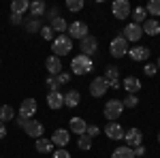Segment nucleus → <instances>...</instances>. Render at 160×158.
I'll list each match as a JSON object with an SVG mask.
<instances>
[{"instance_id": "obj_1", "label": "nucleus", "mask_w": 160, "mask_h": 158, "mask_svg": "<svg viewBox=\"0 0 160 158\" xmlns=\"http://www.w3.org/2000/svg\"><path fill=\"white\" fill-rule=\"evenodd\" d=\"M92 71H94V60L83 56V54L75 56L73 60H71V73L73 75H88V73H92Z\"/></svg>"}, {"instance_id": "obj_2", "label": "nucleus", "mask_w": 160, "mask_h": 158, "mask_svg": "<svg viewBox=\"0 0 160 158\" xmlns=\"http://www.w3.org/2000/svg\"><path fill=\"white\" fill-rule=\"evenodd\" d=\"M51 51H53V56H68L71 51H73V38L68 37V34H58V37L51 41Z\"/></svg>"}, {"instance_id": "obj_3", "label": "nucleus", "mask_w": 160, "mask_h": 158, "mask_svg": "<svg viewBox=\"0 0 160 158\" xmlns=\"http://www.w3.org/2000/svg\"><path fill=\"white\" fill-rule=\"evenodd\" d=\"M102 113H105V118H107L109 122L120 120V115L124 113L122 100H118V98H111V100H107V103H105V109H102Z\"/></svg>"}, {"instance_id": "obj_4", "label": "nucleus", "mask_w": 160, "mask_h": 158, "mask_svg": "<svg viewBox=\"0 0 160 158\" xmlns=\"http://www.w3.org/2000/svg\"><path fill=\"white\" fill-rule=\"evenodd\" d=\"M128 49H130L128 47V41L124 37H120V34L109 43V51H111L113 58H124V56H128Z\"/></svg>"}, {"instance_id": "obj_5", "label": "nucleus", "mask_w": 160, "mask_h": 158, "mask_svg": "<svg viewBox=\"0 0 160 158\" xmlns=\"http://www.w3.org/2000/svg\"><path fill=\"white\" fill-rule=\"evenodd\" d=\"M122 37L128 41V43H135V45H139V41L143 38V28L139 24H126L124 26V32H122Z\"/></svg>"}, {"instance_id": "obj_6", "label": "nucleus", "mask_w": 160, "mask_h": 158, "mask_svg": "<svg viewBox=\"0 0 160 158\" xmlns=\"http://www.w3.org/2000/svg\"><path fill=\"white\" fill-rule=\"evenodd\" d=\"M130 11H132V7H130L128 0H115V2L111 4V13H113V17H118L120 22L126 19V17H130Z\"/></svg>"}, {"instance_id": "obj_7", "label": "nucleus", "mask_w": 160, "mask_h": 158, "mask_svg": "<svg viewBox=\"0 0 160 158\" xmlns=\"http://www.w3.org/2000/svg\"><path fill=\"white\" fill-rule=\"evenodd\" d=\"M66 32H68V37H71V38L83 41V38L90 34V28H88L86 22H79V19H77V22H73V24L68 26V30H66Z\"/></svg>"}, {"instance_id": "obj_8", "label": "nucleus", "mask_w": 160, "mask_h": 158, "mask_svg": "<svg viewBox=\"0 0 160 158\" xmlns=\"http://www.w3.org/2000/svg\"><path fill=\"white\" fill-rule=\"evenodd\" d=\"M79 47H81V54H83V56L94 58V56H96V51H98V38L92 37V34H88L83 41H79Z\"/></svg>"}, {"instance_id": "obj_9", "label": "nucleus", "mask_w": 160, "mask_h": 158, "mask_svg": "<svg viewBox=\"0 0 160 158\" xmlns=\"http://www.w3.org/2000/svg\"><path fill=\"white\" fill-rule=\"evenodd\" d=\"M107 90H109V84H107V79H105L102 75L92 79V84H90V94L94 98H102L107 94Z\"/></svg>"}, {"instance_id": "obj_10", "label": "nucleus", "mask_w": 160, "mask_h": 158, "mask_svg": "<svg viewBox=\"0 0 160 158\" xmlns=\"http://www.w3.org/2000/svg\"><path fill=\"white\" fill-rule=\"evenodd\" d=\"M124 143H126V147H130V150H135V147L143 145V133L139 130V128H130V130H126L124 133Z\"/></svg>"}, {"instance_id": "obj_11", "label": "nucleus", "mask_w": 160, "mask_h": 158, "mask_svg": "<svg viewBox=\"0 0 160 158\" xmlns=\"http://www.w3.org/2000/svg\"><path fill=\"white\" fill-rule=\"evenodd\" d=\"M149 56H152V49L145 47V45H135V47L128 49V58L135 62H148Z\"/></svg>"}, {"instance_id": "obj_12", "label": "nucleus", "mask_w": 160, "mask_h": 158, "mask_svg": "<svg viewBox=\"0 0 160 158\" xmlns=\"http://www.w3.org/2000/svg\"><path fill=\"white\" fill-rule=\"evenodd\" d=\"M37 111H38V105H37L34 98H24V100H22V105H19V115H22V118L32 120Z\"/></svg>"}, {"instance_id": "obj_13", "label": "nucleus", "mask_w": 160, "mask_h": 158, "mask_svg": "<svg viewBox=\"0 0 160 158\" xmlns=\"http://www.w3.org/2000/svg\"><path fill=\"white\" fill-rule=\"evenodd\" d=\"M24 133L28 135V137H37V139H41V137H43V133H45V126H43L38 120H26Z\"/></svg>"}, {"instance_id": "obj_14", "label": "nucleus", "mask_w": 160, "mask_h": 158, "mask_svg": "<svg viewBox=\"0 0 160 158\" xmlns=\"http://www.w3.org/2000/svg\"><path fill=\"white\" fill-rule=\"evenodd\" d=\"M124 133H126V130L122 128V124H120V122H109V124L105 126V135L109 137L111 141H122Z\"/></svg>"}, {"instance_id": "obj_15", "label": "nucleus", "mask_w": 160, "mask_h": 158, "mask_svg": "<svg viewBox=\"0 0 160 158\" xmlns=\"http://www.w3.org/2000/svg\"><path fill=\"white\" fill-rule=\"evenodd\" d=\"M86 128H88V122L83 120V118H71V122H68V133H73V135H86Z\"/></svg>"}, {"instance_id": "obj_16", "label": "nucleus", "mask_w": 160, "mask_h": 158, "mask_svg": "<svg viewBox=\"0 0 160 158\" xmlns=\"http://www.w3.org/2000/svg\"><path fill=\"white\" fill-rule=\"evenodd\" d=\"M141 28H143V37H145V34H148V37H156V34H160V22L154 19V17H148V19L141 24Z\"/></svg>"}, {"instance_id": "obj_17", "label": "nucleus", "mask_w": 160, "mask_h": 158, "mask_svg": "<svg viewBox=\"0 0 160 158\" xmlns=\"http://www.w3.org/2000/svg\"><path fill=\"white\" fill-rule=\"evenodd\" d=\"M122 88L128 92V94H137V92L141 90V79H139V77H135V75H128V77H124Z\"/></svg>"}, {"instance_id": "obj_18", "label": "nucleus", "mask_w": 160, "mask_h": 158, "mask_svg": "<svg viewBox=\"0 0 160 158\" xmlns=\"http://www.w3.org/2000/svg\"><path fill=\"white\" fill-rule=\"evenodd\" d=\"M68 141H71V137H68V130L66 128H58V130H53V135H51V143L58 145V147H66Z\"/></svg>"}, {"instance_id": "obj_19", "label": "nucleus", "mask_w": 160, "mask_h": 158, "mask_svg": "<svg viewBox=\"0 0 160 158\" xmlns=\"http://www.w3.org/2000/svg\"><path fill=\"white\" fill-rule=\"evenodd\" d=\"M41 28H43V17H24V30L28 34L41 32Z\"/></svg>"}, {"instance_id": "obj_20", "label": "nucleus", "mask_w": 160, "mask_h": 158, "mask_svg": "<svg viewBox=\"0 0 160 158\" xmlns=\"http://www.w3.org/2000/svg\"><path fill=\"white\" fill-rule=\"evenodd\" d=\"M45 69L49 71L51 77H56V75H60V73H62V60L58 58V56H53V54H51L49 58L45 60Z\"/></svg>"}, {"instance_id": "obj_21", "label": "nucleus", "mask_w": 160, "mask_h": 158, "mask_svg": "<svg viewBox=\"0 0 160 158\" xmlns=\"http://www.w3.org/2000/svg\"><path fill=\"white\" fill-rule=\"evenodd\" d=\"M79 103H81V92H79V90H68V92H64V107L75 109Z\"/></svg>"}, {"instance_id": "obj_22", "label": "nucleus", "mask_w": 160, "mask_h": 158, "mask_svg": "<svg viewBox=\"0 0 160 158\" xmlns=\"http://www.w3.org/2000/svg\"><path fill=\"white\" fill-rule=\"evenodd\" d=\"M47 107L49 109H62L64 107V94L62 92H47Z\"/></svg>"}, {"instance_id": "obj_23", "label": "nucleus", "mask_w": 160, "mask_h": 158, "mask_svg": "<svg viewBox=\"0 0 160 158\" xmlns=\"http://www.w3.org/2000/svg\"><path fill=\"white\" fill-rule=\"evenodd\" d=\"M34 147H37L38 154H51V152H53V143H51V139H47V137L37 139V141H34Z\"/></svg>"}, {"instance_id": "obj_24", "label": "nucleus", "mask_w": 160, "mask_h": 158, "mask_svg": "<svg viewBox=\"0 0 160 158\" xmlns=\"http://www.w3.org/2000/svg\"><path fill=\"white\" fill-rule=\"evenodd\" d=\"M26 11H30V2L28 0H13L11 2V15H22L24 17Z\"/></svg>"}, {"instance_id": "obj_25", "label": "nucleus", "mask_w": 160, "mask_h": 158, "mask_svg": "<svg viewBox=\"0 0 160 158\" xmlns=\"http://www.w3.org/2000/svg\"><path fill=\"white\" fill-rule=\"evenodd\" d=\"M47 11V4L43 2V0H34V2H30V17H43Z\"/></svg>"}, {"instance_id": "obj_26", "label": "nucleus", "mask_w": 160, "mask_h": 158, "mask_svg": "<svg viewBox=\"0 0 160 158\" xmlns=\"http://www.w3.org/2000/svg\"><path fill=\"white\" fill-rule=\"evenodd\" d=\"M15 120V109L11 105H0V122L7 124V122H13Z\"/></svg>"}, {"instance_id": "obj_27", "label": "nucleus", "mask_w": 160, "mask_h": 158, "mask_svg": "<svg viewBox=\"0 0 160 158\" xmlns=\"http://www.w3.org/2000/svg\"><path fill=\"white\" fill-rule=\"evenodd\" d=\"M130 17H132V24H143L145 19H148V13H145V7H135L132 11H130Z\"/></svg>"}, {"instance_id": "obj_28", "label": "nucleus", "mask_w": 160, "mask_h": 158, "mask_svg": "<svg viewBox=\"0 0 160 158\" xmlns=\"http://www.w3.org/2000/svg\"><path fill=\"white\" fill-rule=\"evenodd\" d=\"M49 26H51V30H53V32H58V34H64V32L68 30V24H66V19H64V17H58V19H53Z\"/></svg>"}, {"instance_id": "obj_29", "label": "nucleus", "mask_w": 160, "mask_h": 158, "mask_svg": "<svg viewBox=\"0 0 160 158\" xmlns=\"http://www.w3.org/2000/svg\"><path fill=\"white\" fill-rule=\"evenodd\" d=\"M111 158H135V154H132V150L126 145H120L113 150V154H111Z\"/></svg>"}, {"instance_id": "obj_30", "label": "nucleus", "mask_w": 160, "mask_h": 158, "mask_svg": "<svg viewBox=\"0 0 160 158\" xmlns=\"http://www.w3.org/2000/svg\"><path fill=\"white\" fill-rule=\"evenodd\" d=\"M145 13H148L149 17H160V0H149L148 7H145Z\"/></svg>"}, {"instance_id": "obj_31", "label": "nucleus", "mask_w": 160, "mask_h": 158, "mask_svg": "<svg viewBox=\"0 0 160 158\" xmlns=\"http://www.w3.org/2000/svg\"><path fill=\"white\" fill-rule=\"evenodd\" d=\"M107 81H113V79H120V69L115 66V64H109L107 69H105V75H102Z\"/></svg>"}, {"instance_id": "obj_32", "label": "nucleus", "mask_w": 160, "mask_h": 158, "mask_svg": "<svg viewBox=\"0 0 160 158\" xmlns=\"http://www.w3.org/2000/svg\"><path fill=\"white\" fill-rule=\"evenodd\" d=\"M83 7H86L83 0H66V9H68L71 13H79Z\"/></svg>"}, {"instance_id": "obj_33", "label": "nucleus", "mask_w": 160, "mask_h": 158, "mask_svg": "<svg viewBox=\"0 0 160 158\" xmlns=\"http://www.w3.org/2000/svg\"><path fill=\"white\" fill-rule=\"evenodd\" d=\"M122 105H124V109H135L137 105H139V96H137V94H128V96L122 100Z\"/></svg>"}, {"instance_id": "obj_34", "label": "nucleus", "mask_w": 160, "mask_h": 158, "mask_svg": "<svg viewBox=\"0 0 160 158\" xmlns=\"http://www.w3.org/2000/svg\"><path fill=\"white\" fill-rule=\"evenodd\" d=\"M43 17H47V19H49V24H51L53 19H58V17H62V15H60V9L53 4V7H47V11H45V15H43Z\"/></svg>"}, {"instance_id": "obj_35", "label": "nucleus", "mask_w": 160, "mask_h": 158, "mask_svg": "<svg viewBox=\"0 0 160 158\" xmlns=\"http://www.w3.org/2000/svg\"><path fill=\"white\" fill-rule=\"evenodd\" d=\"M77 145H79V150L88 152V150L92 147V137H88V135H81V137H79V141H77Z\"/></svg>"}, {"instance_id": "obj_36", "label": "nucleus", "mask_w": 160, "mask_h": 158, "mask_svg": "<svg viewBox=\"0 0 160 158\" xmlns=\"http://www.w3.org/2000/svg\"><path fill=\"white\" fill-rule=\"evenodd\" d=\"M56 79H58V84H60V85H68V84H71V79H73V73L62 71L60 75H56Z\"/></svg>"}, {"instance_id": "obj_37", "label": "nucleus", "mask_w": 160, "mask_h": 158, "mask_svg": "<svg viewBox=\"0 0 160 158\" xmlns=\"http://www.w3.org/2000/svg\"><path fill=\"white\" fill-rule=\"evenodd\" d=\"M45 85H47V88H49V92H60V88L62 85L58 84V79H56V77H47V81H45Z\"/></svg>"}, {"instance_id": "obj_38", "label": "nucleus", "mask_w": 160, "mask_h": 158, "mask_svg": "<svg viewBox=\"0 0 160 158\" xmlns=\"http://www.w3.org/2000/svg\"><path fill=\"white\" fill-rule=\"evenodd\" d=\"M41 37L45 38V41H53V30H51V26L47 24V26H43V28H41Z\"/></svg>"}, {"instance_id": "obj_39", "label": "nucleus", "mask_w": 160, "mask_h": 158, "mask_svg": "<svg viewBox=\"0 0 160 158\" xmlns=\"http://www.w3.org/2000/svg\"><path fill=\"white\" fill-rule=\"evenodd\" d=\"M51 158H71V152L66 147H58V150L51 152Z\"/></svg>"}, {"instance_id": "obj_40", "label": "nucleus", "mask_w": 160, "mask_h": 158, "mask_svg": "<svg viewBox=\"0 0 160 158\" xmlns=\"http://www.w3.org/2000/svg\"><path fill=\"white\" fill-rule=\"evenodd\" d=\"M86 135H88V137H92V139H94V137H98V135H100V128L96 126V124H88V128H86Z\"/></svg>"}, {"instance_id": "obj_41", "label": "nucleus", "mask_w": 160, "mask_h": 158, "mask_svg": "<svg viewBox=\"0 0 160 158\" xmlns=\"http://www.w3.org/2000/svg\"><path fill=\"white\" fill-rule=\"evenodd\" d=\"M143 73L148 75V77H154V75L158 73V66H156V64H149V62H148V64L143 66Z\"/></svg>"}, {"instance_id": "obj_42", "label": "nucleus", "mask_w": 160, "mask_h": 158, "mask_svg": "<svg viewBox=\"0 0 160 158\" xmlns=\"http://www.w3.org/2000/svg\"><path fill=\"white\" fill-rule=\"evenodd\" d=\"M9 22H11V26H19V24H24V17L22 15H11Z\"/></svg>"}, {"instance_id": "obj_43", "label": "nucleus", "mask_w": 160, "mask_h": 158, "mask_svg": "<svg viewBox=\"0 0 160 158\" xmlns=\"http://www.w3.org/2000/svg\"><path fill=\"white\" fill-rule=\"evenodd\" d=\"M132 154H135V158H143L145 156V145H139L132 150Z\"/></svg>"}, {"instance_id": "obj_44", "label": "nucleus", "mask_w": 160, "mask_h": 158, "mask_svg": "<svg viewBox=\"0 0 160 158\" xmlns=\"http://www.w3.org/2000/svg\"><path fill=\"white\" fill-rule=\"evenodd\" d=\"M107 84H109L111 90H120V88H122V81H120V79H113V81H107Z\"/></svg>"}, {"instance_id": "obj_45", "label": "nucleus", "mask_w": 160, "mask_h": 158, "mask_svg": "<svg viewBox=\"0 0 160 158\" xmlns=\"http://www.w3.org/2000/svg\"><path fill=\"white\" fill-rule=\"evenodd\" d=\"M15 126H19V128H24V124H26V118H22V115H17V118H15Z\"/></svg>"}, {"instance_id": "obj_46", "label": "nucleus", "mask_w": 160, "mask_h": 158, "mask_svg": "<svg viewBox=\"0 0 160 158\" xmlns=\"http://www.w3.org/2000/svg\"><path fill=\"white\" fill-rule=\"evenodd\" d=\"M4 137H7V124L0 122V139H4Z\"/></svg>"}, {"instance_id": "obj_47", "label": "nucleus", "mask_w": 160, "mask_h": 158, "mask_svg": "<svg viewBox=\"0 0 160 158\" xmlns=\"http://www.w3.org/2000/svg\"><path fill=\"white\" fill-rule=\"evenodd\" d=\"M156 66H158V71H160V58H158V62H156Z\"/></svg>"}, {"instance_id": "obj_48", "label": "nucleus", "mask_w": 160, "mask_h": 158, "mask_svg": "<svg viewBox=\"0 0 160 158\" xmlns=\"http://www.w3.org/2000/svg\"><path fill=\"white\" fill-rule=\"evenodd\" d=\"M158 143H160V133H158Z\"/></svg>"}, {"instance_id": "obj_49", "label": "nucleus", "mask_w": 160, "mask_h": 158, "mask_svg": "<svg viewBox=\"0 0 160 158\" xmlns=\"http://www.w3.org/2000/svg\"><path fill=\"white\" fill-rule=\"evenodd\" d=\"M0 64H2V60H0Z\"/></svg>"}, {"instance_id": "obj_50", "label": "nucleus", "mask_w": 160, "mask_h": 158, "mask_svg": "<svg viewBox=\"0 0 160 158\" xmlns=\"http://www.w3.org/2000/svg\"><path fill=\"white\" fill-rule=\"evenodd\" d=\"M143 158H148V156H143Z\"/></svg>"}]
</instances>
